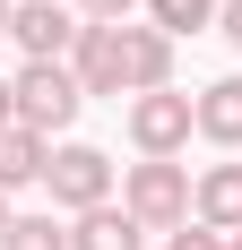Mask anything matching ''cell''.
Wrapping results in <instances>:
<instances>
[{"instance_id": "1", "label": "cell", "mask_w": 242, "mask_h": 250, "mask_svg": "<svg viewBox=\"0 0 242 250\" xmlns=\"http://www.w3.org/2000/svg\"><path fill=\"white\" fill-rule=\"evenodd\" d=\"M121 207H130L147 233L191 225V164H173V155H139V164L121 173Z\"/></svg>"}, {"instance_id": "2", "label": "cell", "mask_w": 242, "mask_h": 250, "mask_svg": "<svg viewBox=\"0 0 242 250\" xmlns=\"http://www.w3.org/2000/svg\"><path fill=\"white\" fill-rule=\"evenodd\" d=\"M9 95H18V121L35 129V138H52V129H70L78 112H87V86H78L70 61H26V69L9 78Z\"/></svg>"}, {"instance_id": "3", "label": "cell", "mask_w": 242, "mask_h": 250, "mask_svg": "<svg viewBox=\"0 0 242 250\" xmlns=\"http://www.w3.org/2000/svg\"><path fill=\"white\" fill-rule=\"evenodd\" d=\"M44 190H52V207L61 216H87V207H104L113 199V155L104 147H52V164H44Z\"/></svg>"}, {"instance_id": "4", "label": "cell", "mask_w": 242, "mask_h": 250, "mask_svg": "<svg viewBox=\"0 0 242 250\" xmlns=\"http://www.w3.org/2000/svg\"><path fill=\"white\" fill-rule=\"evenodd\" d=\"M191 129H199V112H191L182 86L130 95V147H139V155H182V147H191Z\"/></svg>"}, {"instance_id": "5", "label": "cell", "mask_w": 242, "mask_h": 250, "mask_svg": "<svg viewBox=\"0 0 242 250\" xmlns=\"http://www.w3.org/2000/svg\"><path fill=\"white\" fill-rule=\"evenodd\" d=\"M78 9L70 0H18L9 9V43L26 52V61H70V43H78Z\"/></svg>"}, {"instance_id": "6", "label": "cell", "mask_w": 242, "mask_h": 250, "mask_svg": "<svg viewBox=\"0 0 242 250\" xmlns=\"http://www.w3.org/2000/svg\"><path fill=\"white\" fill-rule=\"evenodd\" d=\"M121 86H130V95L173 86V35L165 26H121Z\"/></svg>"}, {"instance_id": "7", "label": "cell", "mask_w": 242, "mask_h": 250, "mask_svg": "<svg viewBox=\"0 0 242 250\" xmlns=\"http://www.w3.org/2000/svg\"><path fill=\"white\" fill-rule=\"evenodd\" d=\"M70 69H78L87 95H130V86H121V26H78Z\"/></svg>"}, {"instance_id": "8", "label": "cell", "mask_w": 242, "mask_h": 250, "mask_svg": "<svg viewBox=\"0 0 242 250\" xmlns=\"http://www.w3.org/2000/svg\"><path fill=\"white\" fill-rule=\"evenodd\" d=\"M191 112H199V138H208V147H225V155L242 147V78L199 86V95H191Z\"/></svg>"}, {"instance_id": "9", "label": "cell", "mask_w": 242, "mask_h": 250, "mask_svg": "<svg viewBox=\"0 0 242 250\" xmlns=\"http://www.w3.org/2000/svg\"><path fill=\"white\" fill-rule=\"evenodd\" d=\"M191 216H199V225H217V233L242 225V164H208V173L191 181Z\"/></svg>"}, {"instance_id": "10", "label": "cell", "mask_w": 242, "mask_h": 250, "mask_svg": "<svg viewBox=\"0 0 242 250\" xmlns=\"http://www.w3.org/2000/svg\"><path fill=\"white\" fill-rule=\"evenodd\" d=\"M70 250H147V225L139 216H130V207H87V216H78L70 225Z\"/></svg>"}, {"instance_id": "11", "label": "cell", "mask_w": 242, "mask_h": 250, "mask_svg": "<svg viewBox=\"0 0 242 250\" xmlns=\"http://www.w3.org/2000/svg\"><path fill=\"white\" fill-rule=\"evenodd\" d=\"M44 164H52V138H35L26 121H9V129H0V190L44 181Z\"/></svg>"}, {"instance_id": "12", "label": "cell", "mask_w": 242, "mask_h": 250, "mask_svg": "<svg viewBox=\"0 0 242 250\" xmlns=\"http://www.w3.org/2000/svg\"><path fill=\"white\" fill-rule=\"evenodd\" d=\"M147 26H165L173 43L182 35H208L217 26V0H147Z\"/></svg>"}, {"instance_id": "13", "label": "cell", "mask_w": 242, "mask_h": 250, "mask_svg": "<svg viewBox=\"0 0 242 250\" xmlns=\"http://www.w3.org/2000/svg\"><path fill=\"white\" fill-rule=\"evenodd\" d=\"M0 250H70V233L52 225V216H18V225L0 233Z\"/></svg>"}, {"instance_id": "14", "label": "cell", "mask_w": 242, "mask_h": 250, "mask_svg": "<svg viewBox=\"0 0 242 250\" xmlns=\"http://www.w3.org/2000/svg\"><path fill=\"white\" fill-rule=\"evenodd\" d=\"M165 250H225V233L191 216V225H173V233H165Z\"/></svg>"}, {"instance_id": "15", "label": "cell", "mask_w": 242, "mask_h": 250, "mask_svg": "<svg viewBox=\"0 0 242 250\" xmlns=\"http://www.w3.org/2000/svg\"><path fill=\"white\" fill-rule=\"evenodd\" d=\"M78 18L87 26H130V9H139V0H70Z\"/></svg>"}, {"instance_id": "16", "label": "cell", "mask_w": 242, "mask_h": 250, "mask_svg": "<svg viewBox=\"0 0 242 250\" xmlns=\"http://www.w3.org/2000/svg\"><path fill=\"white\" fill-rule=\"evenodd\" d=\"M217 35H225V43L242 52V0H225V9H217Z\"/></svg>"}, {"instance_id": "17", "label": "cell", "mask_w": 242, "mask_h": 250, "mask_svg": "<svg viewBox=\"0 0 242 250\" xmlns=\"http://www.w3.org/2000/svg\"><path fill=\"white\" fill-rule=\"evenodd\" d=\"M9 121H18V95H9V78H0V129H9Z\"/></svg>"}, {"instance_id": "18", "label": "cell", "mask_w": 242, "mask_h": 250, "mask_svg": "<svg viewBox=\"0 0 242 250\" xmlns=\"http://www.w3.org/2000/svg\"><path fill=\"white\" fill-rule=\"evenodd\" d=\"M9 225H18V207H9V190H0V233H9Z\"/></svg>"}, {"instance_id": "19", "label": "cell", "mask_w": 242, "mask_h": 250, "mask_svg": "<svg viewBox=\"0 0 242 250\" xmlns=\"http://www.w3.org/2000/svg\"><path fill=\"white\" fill-rule=\"evenodd\" d=\"M9 9H18V0H0V35H9Z\"/></svg>"}, {"instance_id": "20", "label": "cell", "mask_w": 242, "mask_h": 250, "mask_svg": "<svg viewBox=\"0 0 242 250\" xmlns=\"http://www.w3.org/2000/svg\"><path fill=\"white\" fill-rule=\"evenodd\" d=\"M225 250H242V225H234V233H225Z\"/></svg>"}]
</instances>
